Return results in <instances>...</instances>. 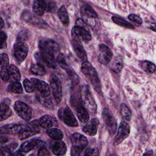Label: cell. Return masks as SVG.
Wrapping results in <instances>:
<instances>
[{"instance_id":"1","label":"cell","mask_w":156,"mask_h":156,"mask_svg":"<svg viewBox=\"0 0 156 156\" xmlns=\"http://www.w3.org/2000/svg\"><path fill=\"white\" fill-rule=\"evenodd\" d=\"M82 72L88 79L94 90L98 92H101V86L98 73L94 68L88 61L83 62L81 65Z\"/></svg>"},{"instance_id":"2","label":"cell","mask_w":156,"mask_h":156,"mask_svg":"<svg viewBox=\"0 0 156 156\" xmlns=\"http://www.w3.org/2000/svg\"><path fill=\"white\" fill-rule=\"evenodd\" d=\"M80 103L86 108L89 113L94 115L96 113V104L89 89L87 86L83 87L82 88Z\"/></svg>"},{"instance_id":"3","label":"cell","mask_w":156,"mask_h":156,"mask_svg":"<svg viewBox=\"0 0 156 156\" xmlns=\"http://www.w3.org/2000/svg\"><path fill=\"white\" fill-rule=\"evenodd\" d=\"M71 142L72 144L71 155H79L85 148L88 144L87 138L79 133H74L71 135Z\"/></svg>"},{"instance_id":"4","label":"cell","mask_w":156,"mask_h":156,"mask_svg":"<svg viewBox=\"0 0 156 156\" xmlns=\"http://www.w3.org/2000/svg\"><path fill=\"white\" fill-rule=\"evenodd\" d=\"M72 37L77 41H88L91 39V36L87 29L81 25L76 26L71 30Z\"/></svg>"},{"instance_id":"5","label":"cell","mask_w":156,"mask_h":156,"mask_svg":"<svg viewBox=\"0 0 156 156\" xmlns=\"http://www.w3.org/2000/svg\"><path fill=\"white\" fill-rule=\"evenodd\" d=\"M58 115L60 119L66 125L73 127H76L78 126V122L69 107H66L62 108L58 112Z\"/></svg>"},{"instance_id":"6","label":"cell","mask_w":156,"mask_h":156,"mask_svg":"<svg viewBox=\"0 0 156 156\" xmlns=\"http://www.w3.org/2000/svg\"><path fill=\"white\" fill-rule=\"evenodd\" d=\"M102 116L108 133L111 135H114L117 129V123L115 118L108 108L104 109Z\"/></svg>"},{"instance_id":"7","label":"cell","mask_w":156,"mask_h":156,"mask_svg":"<svg viewBox=\"0 0 156 156\" xmlns=\"http://www.w3.org/2000/svg\"><path fill=\"white\" fill-rule=\"evenodd\" d=\"M29 130H32L30 126L23 124H11L1 127V133L6 134H19L24 131Z\"/></svg>"},{"instance_id":"8","label":"cell","mask_w":156,"mask_h":156,"mask_svg":"<svg viewBox=\"0 0 156 156\" xmlns=\"http://www.w3.org/2000/svg\"><path fill=\"white\" fill-rule=\"evenodd\" d=\"M28 52V46L26 43L23 41H17L13 45V54L16 58V60L21 62L23 61Z\"/></svg>"},{"instance_id":"9","label":"cell","mask_w":156,"mask_h":156,"mask_svg":"<svg viewBox=\"0 0 156 156\" xmlns=\"http://www.w3.org/2000/svg\"><path fill=\"white\" fill-rule=\"evenodd\" d=\"M16 113L24 120H29L32 116V110L29 106L22 101H16L14 104Z\"/></svg>"},{"instance_id":"10","label":"cell","mask_w":156,"mask_h":156,"mask_svg":"<svg viewBox=\"0 0 156 156\" xmlns=\"http://www.w3.org/2000/svg\"><path fill=\"white\" fill-rule=\"evenodd\" d=\"M50 85L55 101L58 103L62 99V85L59 79L55 75L50 78Z\"/></svg>"},{"instance_id":"11","label":"cell","mask_w":156,"mask_h":156,"mask_svg":"<svg viewBox=\"0 0 156 156\" xmlns=\"http://www.w3.org/2000/svg\"><path fill=\"white\" fill-rule=\"evenodd\" d=\"M43 147H46V143L44 141L38 139H32L22 144L20 151L24 153L35 149H39Z\"/></svg>"},{"instance_id":"12","label":"cell","mask_w":156,"mask_h":156,"mask_svg":"<svg viewBox=\"0 0 156 156\" xmlns=\"http://www.w3.org/2000/svg\"><path fill=\"white\" fill-rule=\"evenodd\" d=\"M129 132L130 127L128 123L125 121L121 122L117 130V133L115 138V143L116 144L121 143L128 136Z\"/></svg>"},{"instance_id":"13","label":"cell","mask_w":156,"mask_h":156,"mask_svg":"<svg viewBox=\"0 0 156 156\" xmlns=\"http://www.w3.org/2000/svg\"><path fill=\"white\" fill-rule=\"evenodd\" d=\"M39 48L40 51L47 52L54 55L59 51L58 44L52 40H41L39 43Z\"/></svg>"},{"instance_id":"14","label":"cell","mask_w":156,"mask_h":156,"mask_svg":"<svg viewBox=\"0 0 156 156\" xmlns=\"http://www.w3.org/2000/svg\"><path fill=\"white\" fill-rule=\"evenodd\" d=\"M112 58V52L108 46L101 44L99 46L98 60L102 64L108 63Z\"/></svg>"},{"instance_id":"15","label":"cell","mask_w":156,"mask_h":156,"mask_svg":"<svg viewBox=\"0 0 156 156\" xmlns=\"http://www.w3.org/2000/svg\"><path fill=\"white\" fill-rule=\"evenodd\" d=\"M30 81L32 82L35 88L40 93L41 96H49L51 90L47 83L36 78H32Z\"/></svg>"},{"instance_id":"16","label":"cell","mask_w":156,"mask_h":156,"mask_svg":"<svg viewBox=\"0 0 156 156\" xmlns=\"http://www.w3.org/2000/svg\"><path fill=\"white\" fill-rule=\"evenodd\" d=\"M37 55H38V58H39L46 65L53 68H55L56 60H55V57L54 54L40 51V52Z\"/></svg>"},{"instance_id":"17","label":"cell","mask_w":156,"mask_h":156,"mask_svg":"<svg viewBox=\"0 0 156 156\" xmlns=\"http://www.w3.org/2000/svg\"><path fill=\"white\" fill-rule=\"evenodd\" d=\"M9 57L5 53L1 54V78L4 81H8L7 71L9 67Z\"/></svg>"},{"instance_id":"18","label":"cell","mask_w":156,"mask_h":156,"mask_svg":"<svg viewBox=\"0 0 156 156\" xmlns=\"http://www.w3.org/2000/svg\"><path fill=\"white\" fill-rule=\"evenodd\" d=\"M99 124V121L96 118L92 119L90 121H88L86 125L82 128V130L87 135L93 136L96 133L97 127Z\"/></svg>"},{"instance_id":"19","label":"cell","mask_w":156,"mask_h":156,"mask_svg":"<svg viewBox=\"0 0 156 156\" xmlns=\"http://www.w3.org/2000/svg\"><path fill=\"white\" fill-rule=\"evenodd\" d=\"M73 47L76 55L81 61H82V62L87 61V56L86 52L83 49V46L79 41L74 40L73 43Z\"/></svg>"},{"instance_id":"20","label":"cell","mask_w":156,"mask_h":156,"mask_svg":"<svg viewBox=\"0 0 156 156\" xmlns=\"http://www.w3.org/2000/svg\"><path fill=\"white\" fill-rule=\"evenodd\" d=\"M21 78L20 72L18 68L15 65H10L7 71L8 81L10 82L19 81Z\"/></svg>"},{"instance_id":"21","label":"cell","mask_w":156,"mask_h":156,"mask_svg":"<svg viewBox=\"0 0 156 156\" xmlns=\"http://www.w3.org/2000/svg\"><path fill=\"white\" fill-rule=\"evenodd\" d=\"M76 112L78 118L82 122H87L89 119V113L86 108L79 102L76 106Z\"/></svg>"},{"instance_id":"22","label":"cell","mask_w":156,"mask_h":156,"mask_svg":"<svg viewBox=\"0 0 156 156\" xmlns=\"http://www.w3.org/2000/svg\"><path fill=\"white\" fill-rule=\"evenodd\" d=\"M46 2L42 0H36L33 2V11L37 15H42L45 10H46Z\"/></svg>"},{"instance_id":"23","label":"cell","mask_w":156,"mask_h":156,"mask_svg":"<svg viewBox=\"0 0 156 156\" xmlns=\"http://www.w3.org/2000/svg\"><path fill=\"white\" fill-rule=\"evenodd\" d=\"M80 12L82 16L85 18L94 19L98 16L94 10L89 5H83L80 9Z\"/></svg>"},{"instance_id":"24","label":"cell","mask_w":156,"mask_h":156,"mask_svg":"<svg viewBox=\"0 0 156 156\" xmlns=\"http://www.w3.org/2000/svg\"><path fill=\"white\" fill-rule=\"evenodd\" d=\"M40 126L44 129H50L54 125V119L49 115H44L38 120Z\"/></svg>"},{"instance_id":"25","label":"cell","mask_w":156,"mask_h":156,"mask_svg":"<svg viewBox=\"0 0 156 156\" xmlns=\"http://www.w3.org/2000/svg\"><path fill=\"white\" fill-rule=\"evenodd\" d=\"M66 146L63 141H58L54 144L52 147V152L55 155H63L66 153Z\"/></svg>"},{"instance_id":"26","label":"cell","mask_w":156,"mask_h":156,"mask_svg":"<svg viewBox=\"0 0 156 156\" xmlns=\"http://www.w3.org/2000/svg\"><path fill=\"white\" fill-rule=\"evenodd\" d=\"M47 135L52 140H61L63 138V133L62 130L56 129V128H52L48 129L46 131Z\"/></svg>"},{"instance_id":"27","label":"cell","mask_w":156,"mask_h":156,"mask_svg":"<svg viewBox=\"0 0 156 156\" xmlns=\"http://www.w3.org/2000/svg\"><path fill=\"white\" fill-rule=\"evenodd\" d=\"M1 121H3L9 117H10L12 115V111L9 108V105L5 102H1Z\"/></svg>"},{"instance_id":"28","label":"cell","mask_w":156,"mask_h":156,"mask_svg":"<svg viewBox=\"0 0 156 156\" xmlns=\"http://www.w3.org/2000/svg\"><path fill=\"white\" fill-rule=\"evenodd\" d=\"M58 17H59L60 21L64 25H65V26L68 25L69 16H68L67 10L64 6H62L59 9V10L58 11Z\"/></svg>"},{"instance_id":"29","label":"cell","mask_w":156,"mask_h":156,"mask_svg":"<svg viewBox=\"0 0 156 156\" xmlns=\"http://www.w3.org/2000/svg\"><path fill=\"white\" fill-rule=\"evenodd\" d=\"M7 91L13 93H21L23 92V88L21 83L17 81L11 82L7 87Z\"/></svg>"},{"instance_id":"30","label":"cell","mask_w":156,"mask_h":156,"mask_svg":"<svg viewBox=\"0 0 156 156\" xmlns=\"http://www.w3.org/2000/svg\"><path fill=\"white\" fill-rule=\"evenodd\" d=\"M122 68V60L121 57H116L111 63V68L115 73L121 71Z\"/></svg>"},{"instance_id":"31","label":"cell","mask_w":156,"mask_h":156,"mask_svg":"<svg viewBox=\"0 0 156 156\" xmlns=\"http://www.w3.org/2000/svg\"><path fill=\"white\" fill-rule=\"evenodd\" d=\"M30 71L33 74L40 76L44 75L46 73V70L44 66L40 63L32 65L30 68Z\"/></svg>"},{"instance_id":"32","label":"cell","mask_w":156,"mask_h":156,"mask_svg":"<svg viewBox=\"0 0 156 156\" xmlns=\"http://www.w3.org/2000/svg\"><path fill=\"white\" fill-rule=\"evenodd\" d=\"M112 20L113 21L114 23H115L116 24H118L119 26L124 27L126 28H130V29H133L134 27L133 26L129 23L128 21H126L125 20L119 18V17H117V16H112Z\"/></svg>"},{"instance_id":"33","label":"cell","mask_w":156,"mask_h":156,"mask_svg":"<svg viewBox=\"0 0 156 156\" xmlns=\"http://www.w3.org/2000/svg\"><path fill=\"white\" fill-rule=\"evenodd\" d=\"M120 112L122 118L126 120L129 121L132 117V113L129 108L124 104H121L120 108Z\"/></svg>"},{"instance_id":"34","label":"cell","mask_w":156,"mask_h":156,"mask_svg":"<svg viewBox=\"0 0 156 156\" xmlns=\"http://www.w3.org/2000/svg\"><path fill=\"white\" fill-rule=\"evenodd\" d=\"M141 67L143 69L149 74H152L155 71V65L149 61H143L141 63Z\"/></svg>"},{"instance_id":"35","label":"cell","mask_w":156,"mask_h":156,"mask_svg":"<svg viewBox=\"0 0 156 156\" xmlns=\"http://www.w3.org/2000/svg\"><path fill=\"white\" fill-rule=\"evenodd\" d=\"M56 62L58 63L60 66H61L63 69H65L68 73L71 71V69L69 68V67L66 62L65 58L62 54L60 53L57 55V56L56 57Z\"/></svg>"},{"instance_id":"36","label":"cell","mask_w":156,"mask_h":156,"mask_svg":"<svg viewBox=\"0 0 156 156\" xmlns=\"http://www.w3.org/2000/svg\"><path fill=\"white\" fill-rule=\"evenodd\" d=\"M38 100L40 101V103L42 104L46 108H52L53 107V104L52 101L48 96H40L38 97Z\"/></svg>"},{"instance_id":"37","label":"cell","mask_w":156,"mask_h":156,"mask_svg":"<svg viewBox=\"0 0 156 156\" xmlns=\"http://www.w3.org/2000/svg\"><path fill=\"white\" fill-rule=\"evenodd\" d=\"M30 15L31 17H30L29 15V14H26L25 13V16L26 17L24 18L25 20L26 21H28L29 22L32 23V24H34L35 25H43V23H41V20H40V19L37 18L36 16H33V15H31V14L30 13Z\"/></svg>"},{"instance_id":"38","label":"cell","mask_w":156,"mask_h":156,"mask_svg":"<svg viewBox=\"0 0 156 156\" xmlns=\"http://www.w3.org/2000/svg\"><path fill=\"white\" fill-rule=\"evenodd\" d=\"M23 85L25 90L28 93H32L35 90V87L31 81H29L28 79H25L23 81Z\"/></svg>"},{"instance_id":"39","label":"cell","mask_w":156,"mask_h":156,"mask_svg":"<svg viewBox=\"0 0 156 156\" xmlns=\"http://www.w3.org/2000/svg\"><path fill=\"white\" fill-rule=\"evenodd\" d=\"M128 18L136 26H140L142 24V20L141 18L135 14H130L129 15Z\"/></svg>"},{"instance_id":"40","label":"cell","mask_w":156,"mask_h":156,"mask_svg":"<svg viewBox=\"0 0 156 156\" xmlns=\"http://www.w3.org/2000/svg\"><path fill=\"white\" fill-rule=\"evenodd\" d=\"M36 133H37V132L34 130H26V131H24V132L19 133V138L20 140H23V139L27 138L29 136H30L34 135Z\"/></svg>"},{"instance_id":"41","label":"cell","mask_w":156,"mask_h":156,"mask_svg":"<svg viewBox=\"0 0 156 156\" xmlns=\"http://www.w3.org/2000/svg\"><path fill=\"white\" fill-rule=\"evenodd\" d=\"M6 39H7V35L5 33L2 31H1L0 32L1 49H4L6 47Z\"/></svg>"},{"instance_id":"42","label":"cell","mask_w":156,"mask_h":156,"mask_svg":"<svg viewBox=\"0 0 156 156\" xmlns=\"http://www.w3.org/2000/svg\"><path fill=\"white\" fill-rule=\"evenodd\" d=\"M85 155H99L98 150L96 148H91L86 151L85 153Z\"/></svg>"},{"instance_id":"43","label":"cell","mask_w":156,"mask_h":156,"mask_svg":"<svg viewBox=\"0 0 156 156\" xmlns=\"http://www.w3.org/2000/svg\"><path fill=\"white\" fill-rule=\"evenodd\" d=\"M50 154L48 149L46 148V147H41L38 149V155H49Z\"/></svg>"},{"instance_id":"44","label":"cell","mask_w":156,"mask_h":156,"mask_svg":"<svg viewBox=\"0 0 156 156\" xmlns=\"http://www.w3.org/2000/svg\"><path fill=\"white\" fill-rule=\"evenodd\" d=\"M46 9H48V12H54L55 9V5L52 2H49L48 5L46 6Z\"/></svg>"},{"instance_id":"45","label":"cell","mask_w":156,"mask_h":156,"mask_svg":"<svg viewBox=\"0 0 156 156\" xmlns=\"http://www.w3.org/2000/svg\"><path fill=\"white\" fill-rule=\"evenodd\" d=\"M0 21H1V23H0V24H1V29H2V27H3V26H4V21H3V20H2V18H1V19H0Z\"/></svg>"}]
</instances>
